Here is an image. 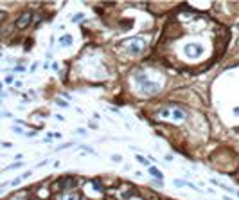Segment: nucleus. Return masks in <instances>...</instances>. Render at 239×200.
Wrapping results in <instances>:
<instances>
[{
    "instance_id": "obj_3",
    "label": "nucleus",
    "mask_w": 239,
    "mask_h": 200,
    "mask_svg": "<svg viewBox=\"0 0 239 200\" xmlns=\"http://www.w3.org/2000/svg\"><path fill=\"white\" fill-rule=\"evenodd\" d=\"M146 47V42L142 38H133V42L130 43V52L131 54H140Z\"/></svg>"
},
{
    "instance_id": "obj_7",
    "label": "nucleus",
    "mask_w": 239,
    "mask_h": 200,
    "mask_svg": "<svg viewBox=\"0 0 239 200\" xmlns=\"http://www.w3.org/2000/svg\"><path fill=\"white\" fill-rule=\"evenodd\" d=\"M173 117H174L176 121H182V119H185V112H183L182 108H174V110H173Z\"/></svg>"
},
{
    "instance_id": "obj_6",
    "label": "nucleus",
    "mask_w": 239,
    "mask_h": 200,
    "mask_svg": "<svg viewBox=\"0 0 239 200\" xmlns=\"http://www.w3.org/2000/svg\"><path fill=\"white\" fill-rule=\"evenodd\" d=\"M149 175H151V177H155V180H162V178H164V175L160 173V169H158V168H155V166L149 168Z\"/></svg>"
},
{
    "instance_id": "obj_15",
    "label": "nucleus",
    "mask_w": 239,
    "mask_h": 200,
    "mask_svg": "<svg viewBox=\"0 0 239 200\" xmlns=\"http://www.w3.org/2000/svg\"><path fill=\"white\" fill-rule=\"evenodd\" d=\"M237 195H239V191H237Z\"/></svg>"
},
{
    "instance_id": "obj_13",
    "label": "nucleus",
    "mask_w": 239,
    "mask_h": 200,
    "mask_svg": "<svg viewBox=\"0 0 239 200\" xmlns=\"http://www.w3.org/2000/svg\"><path fill=\"white\" fill-rule=\"evenodd\" d=\"M153 184H155V186H158V188H160V186H162V180H153Z\"/></svg>"
},
{
    "instance_id": "obj_14",
    "label": "nucleus",
    "mask_w": 239,
    "mask_h": 200,
    "mask_svg": "<svg viewBox=\"0 0 239 200\" xmlns=\"http://www.w3.org/2000/svg\"><path fill=\"white\" fill-rule=\"evenodd\" d=\"M234 114H236V115H239V106H236V108H234Z\"/></svg>"
},
{
    "instance_id": "obj_10",
    "label": "nucleus",
    "mask_w": 239,
    "mask_h": 200,
    "mask_svg": "<svg viewBox=\"0 0 239 200\" xmlns=\"http://www.w3.org/2000/svg\"><path fill=\"white\" fill-rule=\"evenodd\" d=\"M81 18H83V15L79 13V15H76V16H74V22H77V20H81Z\"/></svg>"
},
{
    "instance_id": "obj_11",
    "label": "nucleus",
    "mask_w": 239,
    "mask_h": 200,
    "mask_svg": "<svg viewBox=\"0 0 239 200\" xmlns=\"http://www.w3.org/2000/svg\"><path fill=\"white\" fill-rule=\"evenodd\" d=\"M4 18H5V13H4V11H0V24L4 22Z\"/></svg>"
},
{
    "instance_id": "obj_5",
    "label": "nucleus",
    "mask_w": 239,
    "mask_h": 200,
    "mask_svg": "<svg viewBox=\"0 0 239 200\" xmlns=\"http://www.w3.org/2000/svg\"><path fill=\"white\" fill-rule=\"evenodd\" d=\"M60 45L61 47H70L72 45V34H63L60 38Z\"/></svg>"
},
{
    "instance_id": "obj_4",
    "label": "nucleus",
    "mask_w": 239,
    "mask_h": 200,
    "mask_svg": "<svg viewBox=\"0 0 239 200\" xmlns=\"http://www.w3.org/2000/svg\"><path fill=\"white\" fill-rule=\"evenodd\" d=\"M31 20H33V13H31V11H25V13L16 20V27H18V29H25V27L31 24Z\"/></svg>"
},
{
    "instance_id": "obj_8",
    "label": "nucleus",
    "mask_w": 239,
    "mask_h": 200,
    "mask_svg": "<svg viewBox=\"0 0 239 200\" xmlns=\"http://www.w3.org/2000/svg\"><path fill=\"white\" fill-rule=\"evenodd\" d=\"M65 200H79V195H76V193H70V195H67V198Z\"/></svg>"
},
{
    "instance_id": "obj_1",
    "label": "nucleus",
    "mask_w": 239,
    "mask_h": 200,
    "mask_svg": "<svg viewBox=\"0 0 239 200\" xmlns=\"http://www.w3.org/2000/svg\"><path fill=\"white\" fill-rule=\"evenodd\" d=\"M135 78H137V81H138V85H140V88H142L146 94H155V92H158V85L153 83L151 79H147L144 72H137Z\"/></svg>"
},
{
    "instance_id": "obj_9",
    "label": "nucleus",
    "mask_w": 239,
    "mask_h": 200,
    "mask_svg": "<svg viewBox=\"0 0 239 200\" xmlns=\"http://www.w3.org/2000/svg\"><path fill=\"white\" fill-rule=\"evenodd\" d=\"M135 159H137V161H138V162H142V164H147V161H146L144 157H140V155H137Z\"/></svg>"
},
{
    "instance_id": "obj_2",
    "label": "nucleus",
    "mask_w": 239,
    "mask_h": 200,
    "mask_svg": "<svg viewBox=\"0 0 239 200\" xmlns=\"http://www.w3.org/2000/svg\"><path fill=\"white\" fill-rule=\"evenodd\" d=\"M183 52H185L187 56H191V58H198V56H202L205 52V47L202 43H187V45L183 47Z\"/></svg>"
},
{
    "instance_id": "obj_12",
    "label": "nucleus",
    "mask_w": 239,
    "mask_h": 200,
    "mask_svg": "<svg viewBox=\"0 0 239 200\" xmlns=\"http://www.w3.org/2000/svg\"><path fill=\"white\" fill-rule=\"evenodd\" d=\"M70 146H72V142H68V144H61L60 148H61V150H65V148H70Z\"/></svg>"
}]
</instances>
